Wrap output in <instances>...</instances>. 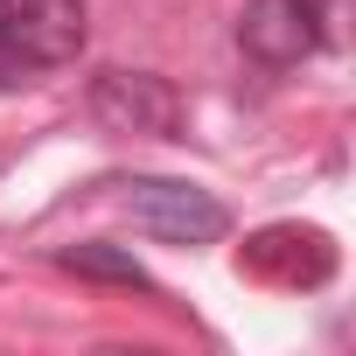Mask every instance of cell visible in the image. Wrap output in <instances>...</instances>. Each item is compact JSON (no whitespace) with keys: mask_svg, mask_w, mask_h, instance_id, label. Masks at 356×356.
I'll return each mask as SVG.
<instances>
[{"mask_svg":"<svg viewBox=\"0 0 356 356\" xmlns=\"http://www.w3.org/2000/svg\"><path fill=\"white\" fill-rule=\"evenodd\" d=\"M238 49L259 70H293V63H307L321 49V8L314 0H245Z\"/></svg>","mask_w":356,"mask_h":356,"instance_id":"277c9868","label":"cell"},{"mask_svg":"<svg viewBox=\"0 0 356 356\" xmlns=\"http://www.w3.org/2000/svg\"><path fill=\"white\" fill-rule=\"evenodd\" d=\"M84 35H91L84 0H0V91H22L77 63Z\"/></svg>","mask_w":356,"mask_h":356,"instance_id":"6da1fadb","label":"cell"},{"mask_svg":"<svg viewBox=\"0 0 356 356\" xmlns=\"http://www.w3.org/2000/svg\"><path fill=\"white\" fill-rule=\"evenodd\" d=\"M245 273L280 280V286H321V280L335 273V245H328V231L273 224V231L245 238Z\"/></svg>","mask_w":356,"mask_h":356,"instance_id":"5b68a950","label":"cell"},{"mask_svg":"<svg viewBox=\"0 0 356 356\" xmlns=\"http://www.w3.org/2000/svg\"><path fill=\"white\" fill-rule=\"evenodd\" d=\"M91 119L105 133H133V140H175L182 133V91L154 70H105L91 84Z\"/></svg>","mask_w":356,"mask_h":356,"instance_id":"3957f363","label":"cell"},{"mask_svg":"<svg viewBox=\"0 0 356 356\" xmlns=\"http://www.w3.org/2000/svg\"><path fill=\"white\" fill-rule=\"evenodd\" d=\"M119 203H126V217H133L147 238H161V245H217V238L231 231V210H224L210 189H196V182L133 175V182H119Z\"/></svg>","mask_w":356,"mask_h":356,"instance_id":"7a4b0ae2","label":"cell"},{"mask_svg":"<svg viewBox=\"0 0 356 356\" xmlns=\"http://www.w3.org/2000/svg\"><path fill=\"white\" fill-rule=\"evenodd\" d=\"M63 266H70V273H91V280H119V286H147L140 259H126V252H112V245H70V252H63Z\"/></svg>","mask_w":356,"mask_h":356,"instance_id":"8992f818","label":"cell"}]
</instances>
